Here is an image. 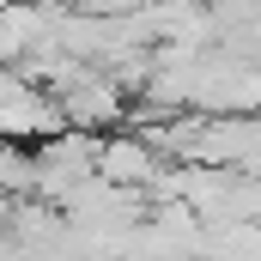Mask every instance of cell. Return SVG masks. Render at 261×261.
<instances>
[{
  "instance_id": "6da1fadb",
  "label": "cell",
  "mask_w": 261,
  "mask_h": 261,
  "mask_svg": "<svg viewBox=\"0 0 261 261\" xmlns=\"http://www.w3.org/2000/svg\"><path fill=\"white\" fill-rule=\"evenodd\" d=\"M55 110H61V128L73 134H97V128H116L122 116H128V103H122V85H110L97 67L79 79V85H67L55 91Z\"/></svg>"
},
{
  "instance_id": "7a4b0ae2",
  "label": "cell",
  "mask_w": 261,
  "mask_h": 261,
  "mask_svg": "<svg viewBox=\"0 0 261 261\" xmlns=\"http://www.w3.org/2000/svg\"><path fill=\"white\" fill-rule=\"evenodd\" d=\"M91 176L97 182H110V189H152L158 182V152L146 146V140H97V164H91Z\"/></svg>"
},
{
  "instance_id": "3957f363",
  "label": "cell",
  "mask_w": 261,
  "mask_h": 261,
  "mask_svg": "<svg viewBox=\"0 0 261 261\" xmlns=\"http://www.w3.org/2000/svg\"><path fill=\"white\" fill-rule=\"evenodd\" d=\"M49 24H55V6L49 0L0 6V67H18L37 43H49Z\"/></svg>"
},
{
  "instance_id": "277c9868",
  "label": "cell",
  "mask_w": 261,
  "mask_h": 261,
  "mask_svg": "<svg viewBox=\"0 0 261 261\" xmlns=\"http://www.w3.org/2000/svg\"><path fill=\"white\" fill-rule=\"evenodd\" d=\"M67 12H79V18H122V12H134L140 0H61Z\"/></svg>"
}]
</instances>
